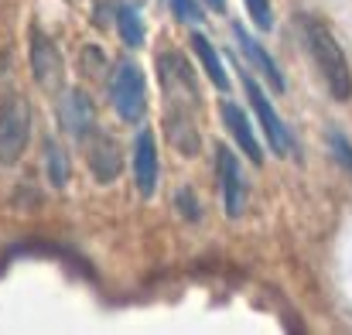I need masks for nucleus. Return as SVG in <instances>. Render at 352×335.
I'll return each mask as SVG.
<instances>
[{
    "instance_id": "15",
    "label": "nucleus",
    "mask_w": 352,
    "mask_h": 335,
    "mask_svg": "<svg viewBox=\"0 0 352 335\" xmlns=\"http://www.w3.org/2000/svg\"><path fill=\"white\" fill-rule=\"evenodd\" d=\"M45 151H48V175H52V185L62 188V185L69 182V158H65V151H58L55 140H48Z\"/></svg>"
},
{
    "instance_id": "13",
    "label": "nucleus",
    "mask_w": 352,
    "mask_h": 335,
    "mask_svg": "<svg viewBox=\"0 0 352 335\" xmlns=\"http://www.w3.org/2000/svg\"><path fill=\"white\" fill-rule=\"evenodd\" d=\"M192 48H195V55H199V62H202V69L209 72V79H212V86L216 89H230V76H226V69H223V62H219V55H216V48H212V41L206 38V34H192Z\"/></svg>"
},
{
    "instance_id": "1",
    "label": "nucleus",
    "mask_w": 352,
    "mask_h": 335,
    "mask_svg": "<svg viewBox=\"0 0 352 335\" xmlns=\"http://www.w3.org/2000/svg\"><path fill=\"white\" fill-rule=\"evenodd\" d=\"M305 41H308V52L315 58V69L322 72L329 93L339 100V103H349L352 100V72H349V58L339 45V38L332 34V28L318 17H311L305 24Z\"/></svg>"
},
{
    "instance_id": "14",
    "label": "nucleus",
    "mask_w": 352,
    "mask_h": 335,
    "mask_svg": "<svg viewBox=\"0 0 352 335\" xmlns=\"http://www.w3.org/2000/svg\"><path fill=\"white\" fill-rule=\"evenodd\" d=\"M117 28L120 34H123V41L130 45V48H137V45H144V24H140V17H137V10L133 7H123L117 14Z\"/></svg>"
},
{
    "instance_id": "2",
    "label": "nucleus",
    "mask_w": 352,
    "mask_h": 335,
    "mask_svg": "<svg viewBox=\"0 0 352 335\" xmlns=\"http://www.w3.org/2000/svg\"><path fill=\"white\" fill-rule=\"evenodd\" d=\"M31 140V107L17 89H3L0 96V164L21 161Z\"/></svg>"
},
{
    "instance_id": "11",
    "label": "nucleus",
    "mask_w": 352,
    "mask_h": 335,
    "mask_svg": "<svg viewBox=\"0 0 352 335\" xmlns=\"http://www.w3.org/2000/svg\"><path fill=\"white\" fill-rule=\"evenodd\" d=\"M223 120H226V127H230V133H233L236 140H239V147L253 158V164H260L263 161V151H260V140H256V133H253V123L246 120V113L239 110L236 103H223Z\"/></svg>"
},
{
    "instance_id": "5",
    "label": "nucleus",
    "mask_w": 352,
    "mask_h": 335,
    "mask_svg": "<svg viewBox=\"0 0 352 335\" xmlns=\"http://www.w3.org/2000/svg\"><path fill=\"white\" fill-rule=\"evenodd\" d=\"M216 178H219V195H223L226 216L239 219L243 209H246V178H243V168H239L236 154L226 144L216 147Z\"/></svg>"
},
{
    "instance_id": "7",
    "label": "nucleus",
    "mask_w": 352,
    "mask_h": 335,
    "mask_svg": "<svg viewBox=\"0 0 352 335\" xmlns=\"http://www.w3.org/2000/svg\"><path fill=\"white\" fill-rule=\"evenodd\" d=\"M31 69H34V79L45 93H55L62 86V58L55 52V45L45 38V31H31Z\"/></svg>"
},
{
    "instance_id": "12",
    "label": "nucleus",
    "mask_w": 352,
    "mask_h": 335,
    "mask_svg": "<svg viewBox=\"0 0 352 335\" xmlns=\"http://www.w3.org/2000/svg\"><path fill=\"white\" fill-rule=\"evenodd\" d=\"M58 116H62V123H65L69 133H86V127H93V103H89V96L79 93V89H72L62 100Z\"/></svg>"
},
{
    "instance_id": "8",
    "label": "nucleus",
    "mask_w": 352,
    "mask_h": 335,
    "mask_svg": "<svg viewBox=\"0 0 352 335\" xmlns=\"http://www.w3.org/2000/svg\"><path fill=\"white\" fill-rule=\"evenodd\" d=\"M133 182L144 199H151L157 188V147L151 130H140L133 140Z\"/></svg>"
},
{
    "instance_id": "3",
    "label": "nucleus",
    "mask_w": 352,
    "mask_h": 335,
    "mask_svg": "<svg viewBox=\"0 0 352 335\" xmlns=\"http://www.w3.org/2000/svg\"><path fill=\"white\" fill-rule=\"evenodd\" d=\"M110 96H113V110L126 120V123H137L144 110H147V86H144V76L133 62H120L117 72H113V83H110Z\"/></svg>"
},
{
    "instance_id": "16",
    "label": "nucleus",
    "mask_w": 352,
    "mask_h": 335,
    "mask_svg": "<svg viewBox=\"0 0 352 335\" xmlns=\"http://www.w3.org/2000/svg\"><path fill=\"white\" fill-rule=\"evenodd\" d=\"M246 10H250V17H253V24L256 28H270L274 24V10H270V0H246Z\"/></svg>"
},
{
    "instance_id": "10",
    "label": "nucleus",
    "mask_w": 352,
    "mask_h": 335,
    "mask_svg": "<svg viewBox=\"0 0 352 335\" xmlns=\"http://www.w3.org/2000/svg\"><path fill=\"white\" fill-rule=\"evenodd\" d=\"M89 168H93V175H96L103 185L113 182L120 175V147L113 137L96 133V137L89 140Z\"/></svg>"
},
{
    "instance_id": "18",
    "label": "nucleus",
    "mask_w": 352,
    "mask_h": 335,
    "mask_svg": "<svg viewBox=\"0 0 352 335\" xmlns=\"http://www.w3.org/2000/svg\"><path fill=\"white\" fill-rule=\"evenodd\" d=\"M178 202H182V213H185L188 219H199V216H202V206L192 199V192H178Z\"/></svg>"
},
{
    "instance_id": "9",
    "label": "nucleus",
    "mask_w": 352,
    "mask_h": 335,
    "mask_svg": "<svg viewBox=\"0 0 352 335\" xmlns=\"http://www.w3.org/2000/svg\"><path fill=\"white\" fill-rule=\"evenodd\" d=\"M233 34H236V41H239V52H243V58L253 65V72H260L274 89H284V76H280V69H277V62L263 52V45L260 41H253V34L243 28V24H236L233 28Z\"/></svg>"
},
{
    "instance_id": "4",
    "label": "nucleus",
    "mask_w": 352,
    "mask_h": 335,
    "mask_svg": "<svg viewBox=\"0 0 352 335\" xmlns=\"http://www.w3.org/2000/svg\"><path fill=\"white\" fill-rule=\"evenodd\" d=\"M157 69H161V83H164V93L171 96L175 110L199 107L202 96H199V86H195V72L178 52H164L157 58Z\"/></svg>"
},
{
    "instance_id": "6",
    "label": "nucleus",
    "mask_w": 352,
    "mask_h": 335,
    "mask_svg": "<svg viewBox=\"0 0 352 335\" xmlns=\"http://www.w3.org/2000/svg\"><path fill=\"white\" fill-rule=\"evenodd\" d=\"M243 89H246V96H250V103H253V110H256V120H260V127H263V133H267L270 147H274L277 154H287V151H291L287 127H284V123H280V116L274 113L270 100H267V96H263V89L256 86V79H253V76H243Z\"/></svg>"
},
{
    "instance_id": "17",
    "label": "nucleus",
    "mask_w": 352,
    "mask_h": 335,
    "mask_svg": "<svg viewBox=\"0 0 352 335\" xmlns=\"http://www.w3.org/2000/svg\"><path fill=\"white\" fill-rule=\"evenodd\" d=\"M171 7H175V14H178L182 21H188V24L202 21V10H199L195 0H171Z\"/></svg>"
},
{
    "instance_id": "19",
    "label": "nucleus",
    "mask_w": 352,
    "mask_h": 335,
    "mask_svg": "<svg viewBox=\"0 0 352 335\" xmlns=\"http://www.w3.org/2000/svg\"><path fill=\"white\" fill-rule=\"evenodd\" d=\"M209 7H212V10H219V14H223V10H226V0H209Z\"/></svg>"
}]
</instances>
